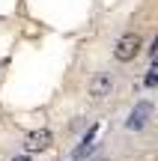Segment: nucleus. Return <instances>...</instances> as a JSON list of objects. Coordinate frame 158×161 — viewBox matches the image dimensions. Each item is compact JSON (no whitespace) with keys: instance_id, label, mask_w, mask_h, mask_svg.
Listing matches in <instances>:
<instances>
[{"instance_id":"obj_1","label":"nucleus","mask_w":158,"mask_h":161,"mask_svg":"<svg viewBox=\"0 0 158 161\" xmlns=\"http://www.w3.org/2000/svg\"><path fill=\"white\" fill-rule=\"evenodd\" d=\"M140 48H143V39L137 33H125V36H119L117 39V48H113V57L119 60V63H131V60L140 54Z\"/></svg>"},{"instance_id":"obj_2","label":"nucleus","mask_w":158,"mask_h":161,"mask_svg":"<svg viewBox=\"0 0 158 161\" xmlns=\"http://www.w3.org/2000/svg\"><path fill=\"white\" fill-rule=\"evenodd\" d=\"M149 116H152V104L149 102H137L134 110L128 114V119H125V128H128V131H140L149 122Z\"/></svg>"},{"instance_id":"obj_3","label":"nucleus","mask_w":158,"mask_h":161,"mask_svg":"<svg viewBox=\"0 0 158 161\" xmlns=\"http://www.w3.org/2000/svg\"><path fill=\"white\" fill-rule=\"evenodd\" d=\"M111 92H113V78L107 75V72H99V75H93V80H90V96H93L95 102L107 98Z\"/></svg>"},{"instance_id":"obj_4","label":"nucleus","mask_w":158,"mask_h":161,"mask_svg":"<svg viewBox=\"0 0 158 161\" xmlns=\"http://www.w3.org/2000/svg\"><path fill=\"white\" fill-rule=\"evenodd\" d=\"M51 131L48 128H39V131H30L27 134V140H24V149L27 152H45V149H51Z\"/></svg>"},{"instance_id":"obj_5","label":"nucleus","mask_w":158,"mask_h":161,"mask_svg":"<svg viewBox=\"0 0 158 161\" xmlns=\"http://www.w3.org/2000/svg\"><path fill=\"white\" fill-rule=\"evenodd\" d=\"M155 84H158V69H152L146 75V86H155Z\"/></svg>"},{"instance_id":"obj_6","label":"nucleus","mask_w":158,"mask_h":161,"mask_svg":"<svg viewBox=\"0 0 158 161\" xmlns=\"http://www.w3.org/2000/svg\"><path fill=\"white\" fill-rule=\"evenodd\" d=\"M12 161H33L30 155H18V158H12Z\"/></svg>"}]
</instances>
